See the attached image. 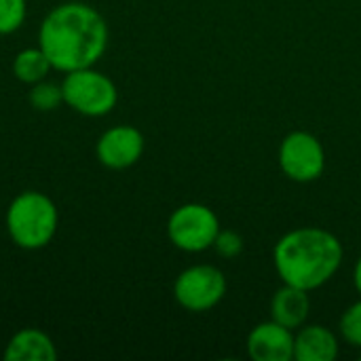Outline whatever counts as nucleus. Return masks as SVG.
<instances>
[{"mask_svg":"<svg viewBox=\"0 0 361 361\" xmlns=\"http://www.w3.org/2000/svg\"><path fill=\"white\" fill-rule=\"evenodd\" d=\"M4 222L11 241L17 247L36 252L53 241L59 226V212L44 192L23 190L8 203Z\"/></svg>","mask_w":361,"mask_h":361,"instance_id":"obj_3","label":"nucleus"},{"mask_svg":"<svg viewBox=\"0 0 361 361\" xmlns=\"http://www.w3.org/2000/svg\"><path fill=\"white\" fill-rule=\"evenodd\" d=\"M220 233L216 212L203 203H184L171 212L167 220V237L173 247L186 254H199L214 247Z\"/></svg>","mask_w":361,"mask_h":361,"instance_id":"obj_5","label":"nucleus"},{"mask_svg":"<svg viewBox=\"0 0 361 361\" xmlns=\"http://www.w3.org/2000/svg\"><path fill=\"white\" fill-rule=\"evenodd\" d=\"M338 357V338L319 324H305L294 332V360L334 361Z\"/></svg>","mask_w":361,"mask_h":361,"instance_id":"obj_10","label":"nucleus"},{"mask_svg":"<svg viewBox=\"0 0 361 361\" xmlns=\"http://www.w3.org/2000/svg\"><path fill=\"white\" fill-rule=\"evenodd\" d=\"M25 0H0V36L17 32L25 21Z\"/></svg>","mask_w":361,"mask_h":361,"instance_id":"obj_15","label":"nucleus"},{"mask_svg":"<svg viewBox=\"0 0 361 361\" xmlns=\"http://www.w3.org/2000/svg\"><path fill=\"white\" fill-rule=\"evenodd\" d=\"M360 360H361V353H360Z\"/></svg>","mask_w":361,"mask_h":361,"instance_id":"obj_19","label":"nucleus"},{"mask_svg":"<svg viewBox=\"0 0 361 361\" xmlns=\"http://www.w3.org/2000/svg\"><path fill=\"white\" fill-rule=\"evenodd\" d=\"M343 258L341 239L319 226L294 228L273 250V264L281 281L307 292L326 286L338 273Z\"/></svg>","mask_w":361,"mask_h":361,"instance_id":"obj_2","label":"nucleus"},{"mask_svg":"<svg viewBox=\"0 0 361 361\" xmlns=\"http://www.w3.org/2000/svg\"><path fill=\"white\" fill-rule=\"evenodd\" d=\"M27 99H30L32 108H36L38 112H51L63 104V89H61V85L44 78L40 82L30 85Z\"/></svg>","mask_w":361,"mask_h":361,"instance_id":"obj_14","label":"nucleus"},{"mask_svg":"<svg viewBox=\"0 0 361 361\" xmlns=\"http://www.w3.org/2000/svg\"><path fill=\"white\" fill-rule=\"evenodd\" d=\"M353 286H355L357 294H360V296H361V256H360V258H357L355 267H353Z\"/></svg>","mask_w":361,"mask_h":361,"instance_id":"obj_18","label":"nucleus"},{"mask_svg":"<svg viewBox=\"0 0 361 361\" xmlns=\"http://www.w3.org/2000/svg\"><path fill=\"white\" fill-rule=\"evenodd\" d=\"M247 353L254 361L294 360V330L269 319L247 334Z\"/></svg>","mask_w":361,"mask_h":361,"instance_id":"obj_9","label":"nucleus"},{"mask_svg":"<svg viewBox=\"0 0 361 361\" xmlns=\"http://www.w3.org/2000/svg\"><path fill=\"white\" fill-rule=\"evenodd\" d=\"M57 347L53 338L36 328H23L11 336L4 347V361H55Z\"/></svg>","mask_w":361,"mask_h":361,"instance_id":"obj_12","label":"nucleus"},{"mask_svg":"<svg viewBox=\"0 0 361 361\" xmlns=\"http://www.w3.org/2000/svg\"><path fill=\"white\" fill-rule=\"evenodd\" d=\"M63 104L82 116H106L114 110L118 102L116 85L104 72L91 68H80L68 72L63 82Z\"/></svg>","mask_w":361,"mask_h":361,"instance_id":"obj_4","label":"nucleus"},{"mask_svg":"<svg viewBox=\"0 0 361 361\" xmlns=\"http://www.w3.org/2000/svg\"><path fill=\"white\" fill-rule=\"evenodd\" d=\"M243 237L237 233V231H231V228H220L216 241H214V250L218 252V256L226 258V260H233L237 256H241L243 252Z\"/></svg>","mask_w":361,"mask_h":361,"instance_id":"obj_17","label":"nucleus"},{"mask_svg":"<svg viewBox=\"0 0 361 361\" xmlns=\"http://www.w3.org/2000/svg\"><path fill=\"white\" fill-rule=\"evenodd\" d=\"M338 330L347 345L361 349V298L343 313Z\"/></svg>","mask_w":361,"mask_h":361,"instance_id":"obj_16","label":"nucleus"},{"mask_svg":"<svg viewBox=\"0 0 361 361\" xmlns=\"http://www.w3.org/2000/svg\"><path fill=\"white\" fill-rule=\"evenodd\" d=\"M51 70H53L51 61H49V57L44 55V51L40 47L23 49L13 59V74H15L17 80L25 82V85H34V82L44 80Z\"/></svg>","mask_w":361,"mask_h":361,"instance_id":"obj_13","label":"nucleus"},{"mask_svg":"<svg viewBox=\"0 0 361 361\" xmlns=\"http://www.w3.org/2000/svg\"><path fill=\"white\" fill-rule=\"evenodd\" d=\"M277 161L288 180L309 184L326 171V148L317 135L298 129L281 140Z\"/></svg>","mask_w":361,"mask_h":361,"instance_id":"obj_7","label":"nucleus"},{"mask_svg":"<svg viewBox=\"0 0 361 361\" xmlns=\"http://www.w3.org/2000/svg\"><path fill=\"white\" fill-rule=\"evenodd\" d=\"M226 290V277L218 267L192 264L176 277L173 298L190 313H207L222 302Z\"/></svg>","mask_w":361,"mask_h":361,"instance_id":"obj_6","label":"nucleus"},{"mask_svg":"<svg viewBox=\"0 0 361 361\" xmlns=\"http://www.w3.org/2000/svg\"><path fill=\"white\" fill-rule=\"evenodd\" d=\"M311 292L283 283L271 298V319L290 328L298 330L307 324L311 313Z\"/></svg>","mask_w":361,"mask_h":361,"instance_id":"obj_11","label":"nucleus"},{"mask_svg":"<svg viewBox=\"0 0 361 361\" xmlns=\"http://www.w3.org/2000/svg\"><path fill=\"white\" fill-rule=\"evenodd\" d=\"M144 135L137 127L133 125H116L106 129L97 144H95V154L97 161L108 167V169H129L133 167L142 154H144Z\"/></svg>","mask_w":361,"mask_h":361,"instance_id":"obj_8","label":"nucleus"},{"mask_svg":"<svg viewBox=\"0 0 361 361\" xmlns=\"http://www.w3.org/2000/svg\"><path fill=\"white\" fill-rule=\"evenodd\" d=\"M104 15L85 2H63L49 11L38 27V47L53 70L74 72L95 66L108 49Z\"/></svg>","mask_w":361,"mask_h":361,"instance_id":"obj_1","label":"nucleus"}]
</instances>
